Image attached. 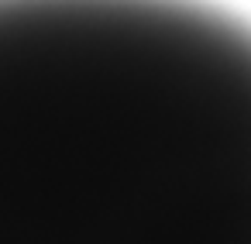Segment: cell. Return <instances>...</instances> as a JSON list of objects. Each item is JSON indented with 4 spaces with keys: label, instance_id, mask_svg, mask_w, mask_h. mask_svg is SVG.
I'll return each instance as SVG.
<instances>
[{
    "label": "cell",
    "instance_id": "obj_1",
    "mask_svg": "<svg viewBox=\"0 0 251 244\" xmlns=\"http://www.w3.org/2000/svg\"><path fill=\"white\" fill-rule=\"evenodd\" d=\"M134 4L0 0V244H251V62L148 73Z\"/></svg>",
    "mask_w": 251,
    "mask_h": 244
}]
</instances>
